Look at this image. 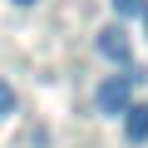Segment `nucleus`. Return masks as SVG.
<instances>
[{
    "label": "nucleus",
    "instance_id": "f257e3e1",
    "mask_svg": "<svg viewBox=\"0 0 148 148\" xmlns=\"http://www.w3.org/2000/svg\"><path fill=\"white\" fill-rule=\"evenodd\" d=\"M99 114H109V119H119L128 104H133V74H123V79H119V74H114V79H104L99 84Z\"/></svg>",
    "mask_w": 148,
    "mask_h": 148
},
{
    "label": "nucleus",
    "instance_id": "f03ea898",
    "mask_svg": "<svg viewBox=\"0 0 148 148\" xmlns=\"http://www.w3.org/2000/svg\"><path fill=\"white\" fill-rule=\"evenodd\" d=\"M99 54L104 59H114V64H128V35L119 30V25H109V30H99Z\"/></svg>",
    "mask_w": 148,
    "mask_h": 148
},
{
    "label": "nucleus",
    "instance_id": "20e7f679",
    "mask_svg": "<svg viewBox=\"0 0 148 148\" xmlns=\"http://www.w3.org/2000/svg\"><path fill=\"white\" fill-rule=\"evenodd\" d=\"M15 104H20V99H15V89L0 79V119H10V114H15Z\"/></svg>",
    "mask_w": 148,
    "mask_h": 148
},
{
    "label": "nucleus",
    "instance_id": "7ed1b4c3",
    "mask_svg": "<svg viewBox=\"0 0 148 148\" xmlns=\"http://www.w3.org/2000/svg\"><path fill=\"white\" fill-rule=\"evenodd\" d=\"M123 133H128V143L148 138V104H128L123 109Z\"/></svg>",
    "mask_w": 148,
    "mask_h": 148
},
{
    "label": "nucleus",
    "instance_id": "423d86ee",
    "mask_svg": "<svg viewBox=\"0 0 148 148\" xmlns=\"http://www.w3.org/2000/svg\"><path fill=\"white\" fill-rule=\"evenodd\" d=\"M15 5H35V0H15Z\"/></svg>",
    "mask_w": 148,
    "mask_h": 148
},
{
    "label": "nucleus",
    "instance_id": "39448f33",
    "mask_svg": "<svg viewBox=\"0 0 148 148\" xmlns=\"http://www.w3.org/2000/svg\"><path fill=\"white\" fill-rule=\"evenodd\" d=\"M109 5H114V15H119V20H128V15H138V10H143V0H109Z\"/></svg>",
    "mask_w": 148,
    "mask_h": 148
}]
</instances>
